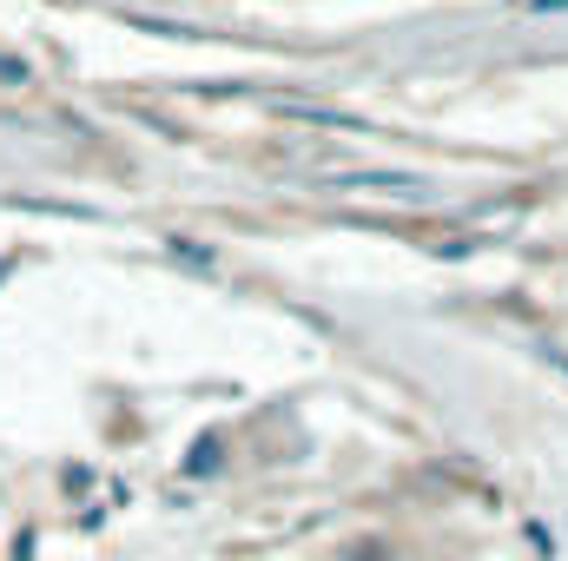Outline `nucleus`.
I'll return each mask as SVG.
<instances>
[{
    "mask_svg": "<svg viewBox=\"0 0 568 561\" xmlns=\"http://www.w3.org/2000/svg\"><path fill=\"white\" fill-rule=\"evenodd\" d=\"M331 185H337V192H397V198H417V192H424L417 172H337Z\"/></svg>",
    "mask_w": 568,
    "mask_h": 561,
    "instance_id": "f257e3e1",
    "label": "nucleus"
},
{
    "mask_svg": "<svg viewBox=\"0 0 568 561\" xmlns=\"http://www.w3.org/2000/svg\"><path fill=\"white\" fill-rule=\"evenodd\" d=\"M284 120H311V126H344V133H357L364 120L357 113H337V106H304V100H278Z\"/></svg>",
    "mask_w": 568,
    "mask_h": 561,
    "instance_id": "f03ea898",
    "label": "nucleus"
},
{
    "mask_svg": "<svg viewBox=\"0 0 568 561\" xmlns=\"http://www.w3.org/2000/svg\"><path fill=\"white\" fill-rule=\"evenodd\" d=\"M185 469H192V476L219 469V436H199V442H192V456H185Z\"/></svg>",
    "mask_w": 568,
    "mask_h": 561,
    "instance_id": "7ed1b4c3",
    "label": "nucleus"
},
{
    "mask_svg": "<svg viewBox=\"0 0 568 561\" xmlns=\"http://www.w3.org/2000/svg\"><path fill=\"white\" fill-rule=\"evenodd\" d=\"M0 80H13V86H20V80H27V60H13V53H0Z\"/></svg>",
    "mask_w": 568,
    "mask_h": 561,
    "instance_id": "20e7f679",
    "label": "nucleus"
}]
</instances>
